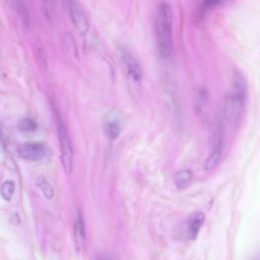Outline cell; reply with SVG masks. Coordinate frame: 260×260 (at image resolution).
<instances>
[{
	"label": "cell",
	"mask_w": 260,
	"mask_h": 260,
	"mask_svg": "<svg viewBox=\"0 0 260 260\" xmlns=\"http://www.w3.org/2000/svg\"><path fill=\"white\" fill-rule=\"evenodd\" d=\"M154 21L159 54L163 58H169L172 52L173 41L172 10L168 2L161 1L158 3Z\"/></svg>",
	"instance_id": "6da1fadb"
},
{
	"label": "cell",
	"mask_w": 260,
	"mask_h": 260,
	"mask_svg": "<svg viewBox=\"0 0 260 260\" xmlns=\"http://www.w3.org/2000/svg\"><path fill=\"white\" fill-rule=\"evenodd\" d=\"M247 95L245 79L239 71L232 75L230 87L224 99V110L226 116L233 120L238 119L244 109Z\"/></svg>",
	"instance_id": "7a4b0ae2"
},
{
	"label": "cell",
	"mask_w": 260,
	"mask_h": 260,
	"mask_svg": "<svg viewBox=\"0 0 260 260\" xmlns=\"http://www.w3.org/2000/svg\"><path fill=\"white\" fill-rule=\"evenodd\" d=\"M121 53L129 81L133 82L132 85L139 87L142 78V71L140 64L129 50L123 49Z\"/></svg>",
	"instance_id": "3957f363"
},
{
	"label": "cell",
	"mask_w": 260,
	"mask_h": 260,
	"mask_svg": "<svg viewBox=\"0 0 260 260\" xmlns=\"http://www.w3.org/2000/svg\"><path fill=\"white\" fill-rule=\"evenodd\" d=\"M58 133L61 150V160L65 172L70 174L72 167L71 143L66 127L62 123H59Z\"/></svg>",
	"instance_id": "277c9868"
},
{
	"label": "cell",
	"mask_w": 260,
	"mask_h": 260,
	"mask_svg": "<svg viewBox=\"0 0 260 260\" xmlns=\"http://www.w3.org/2000/svg\"><path fill=\"white\" fill-rule=\"evenodd\" d=\"M205 215L199 212L189 216L183 223V234L186 239L194 240L197 238L199 232L205 221Z\"/></svg>",
	"instance_id": "5b68a950"
},
{
	"label": "cell",
	"mask_w": 260,
	"mask_h": 260,
	"mask_svg": "<svg viewBox=\"0 0 260 260\" xmlns=\"http://www.w3.org/2000/svg\"><path fill=\"white\" fill-rule=\"evenodd\" d=\"M17 152L20 157L24 159L39 160L46 156L48 150L42 144L29 143L19 146L17 149Z\"/></svg>",
	"instance_id": "8992f818"
},
{
	"label": "cell",
	"mask_w": 260,
	"mask_h": 260,
	"mask_svg": "<svg viewBox=\"0 0 260 260\" xmlns=\"http://www.w3.org/2000/svg\"><path fill=\"white\" fill-rule=\"evenodd\" d=\"M69 9L72 21L76 28L81 33L86 32L89 28V22L81 5L77 1H71L69 3Z\"/></svg>",
	"instance_id": "52a82bcc"
},
{
	"label": "cell",
	"mask_w": 260,
	"mask_h": 260,
	"mask_svg": "<svg viewBox=\"0 0 260 260\" xmlns=\"http://www.w3.org/2000/svg\"><path fill=\"white\" fill-rule=\"evenodd\" d=\"M103 129L104 134L109 139L117 138L122 129L120 115L116 111L111 112L104 122Z\"/></svg>",
	"instance_id": "ba28073f"
},
{
	"label": "cell",
	"mask_w": 260,
	"mask_h": 260,
	"mask_svg": "<svg viewBox=\"0 0 260 260\" xmlns=\"http://www.w3.org/2000/svg\"><path fill=\"white\" fill-rule=\"evenodd\" d=\"M222 150V141L220 139L210 156L206 160L204 168L207 170L213 169L218 162Z\"/></svg>",
	"instance_id": "9c48e42d"
},
{
	"label": "cell",
	"mask_w": 260,
	"mask_h": 260,
	"mask_svg": "<svg viewBox=\"0 0 260 260\" xmlns=\"http://www.w3.org/2000/svg\"><path fill=\"white\" fill-rule=\"evenodd\" d=\"M191 177V173L189 170L180 171L176 173L174 176V183L178 188H184L190 183Z\"/></svg>",
	"instance_id": "30bf717a"
},
{
	"label": "cell",
	"mask_w": 260,
	"mask_h": 260,
	"mask_svg": "<svg viewBox=\"0 0 260 260\" xmlns=\"http://www.w3.org/2000/svg\"><path fill=\"white\" fill-rule=\"evenodd\" d=\"M15 189V183L12 180L4 182L1 187L2 197L6 201H9L12 198Z\"/></svg>",
	"instance_id": "8fae6325"
},
{
	"label": "cell",
	"mask_w": 260,
	"mask_h": 260,
	"mask_svg": "<svg viewBox=\"0 0 260 260\" xmlns=\"http://www.w3.org/2000/svg\"><path fill=\"white\" fill-rule=\"evenodd\" d=\"M37 184L41 188L46 198L50 199L53 197V188L44 177L42 176L39 177L37 181Z\"/></svg>",
	"instance_id": "7c38bea8"
},
{
	"label": "cell",
	"mask_w": 260,
	"mask_h": 260,
	"mask_svg": "<svg viewBox=\"0 0 260 260\" xmlns=\"http://www.w3.org/2000/svg\"><path fill=\"white\" fill-rule=\"evenodd\" d=\"M18 127L21 131L33 132L37 129V123L31 118H25L19 121Z\"/></svg>",
	"instance_id": "4fadbf2b"
},
{
	"label": "cell",
	"mask_w": 260,
	"mask_h": 260,
	"mask_svg": "<svg viewBox=\"0 0 260 260\" xmlns=\"http://www.w3.org/2000/svg\"><path fill=\"white\" fill-rule=\"evenodd\" d=\"M222 2L219 0H209L203 1L200 6L199 10V16L204 15L206 11L216 7L219 5L221 4Z\"/></svg>",
	"instance_id": "5bb4252c"
},
{
	"label": "cell",
	"mask_w": 260,
	"mask_h": 260,
	"mask_svg": "<svg viewBox=\"0 0 260 260\" xmlns=\"http://www.w3.org/2000/svg\"><path fill=\"white\" fill-rule=\"evenodd\" d=\"M76 232H77L78 235L83 240L85 239V230L84 222L82 216L79 214L76 222Z\"/></svg>",
	"instance_id": "9a60e30c"
},
{
	"label": "cell",
	"mask_w": 260,
	"mask_h": 260,
	"mask_svg": "<svg viewBox=\"0 0 260 260\" xmlns=\"http://www.w3.org/2000/svg\"><path fill=\"white\" fill-rule=\"evenodd\" d=\"M18 9L19 10V12L21 13L22 17H23L24 20L25 21V23H26V22L28 21L27 12L21 2L19 4Z\"/></svg>",
	"instance_id": "2e32d148"
}]
</instances>
